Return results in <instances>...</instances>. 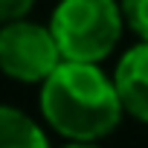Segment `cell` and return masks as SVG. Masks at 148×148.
I'll return each mask as SVG.
<instances>
[{
	"label": "cell",
	"mask_w": 148,
	"mask_h": 148,
	"mask_svg": "<svg viewBox=\"0 0 148 148\" xmlns=\"http://www.w3.org/2000/svg\"><path fill=\"white\" fill-rule=\"evenodd\" d=\"M64 61L49 26L26 18L0 26V70L23 84H44L49 73Z\"/></svg>",
	"instance_id": "cell-3"
},
{
	"label": "cell",
	"mask_w": 148,
	"mask_h": 148,
	"mask_svg": "<svg viewBox=\"0 0 148 148\" xmlns=\"http://www.w3.org/2000/svg\"><path fill=\"white\" fill-rule=\"evenodd\" d=\"M113 82L125 113L148 125V41L134 44L116 64Z\"/></svg>",
	"instance_id": "cell-4"
},
{
	"label": "cell",
	"mask_w": 148,
	"mask_h": 148,
	"mask_svg": "<svg viewBox=\"0 0 148 148\" xmlns=\"http://www.w3.org/2000/svg\"><path fill=\"white\" fill-rule=\"evenodd\" d=\"M49 29L67 61H105L125 29L119 0H58Z\"/></svg>",
	"instance_id": "cell-2"
},
{
	"label": "cell",
	"mask_w": 148,
	"mask_h": 148,
	"mask_svg": "<svg viewBox=\"0 0 148 148\" xmlns=\"http://www.w3.org/2000/svg\"><path fill=\"white\" fill-rule=\"evenodd\" d=\"M119 6L125 15V26L139 41H148V0H119Z\"/></svg>",
	"instance_id": "cell-6"
},
{
	"label": "cell",
	"mask_w": 148,
	"mask_h": 148,
	"mask_svg": "<svg viewBox=\"0 0 148 148\" xmlns=\"http://www.w3.org/2000/svg\"><path fill=\"white\" fill-rule=\"evenodd\" d=\"M0 148H49V139L29 113L0 105Z\"/></svg>",
	"instance_id": "cell-5"
},
{
	"label": "cell",
	"mask_w": 148,
	"mask_h": 148,
	"mask_svg": "<svg viewBox=\"0 0 148 148\" xmlns=\"http://www.w3.org/2000/svg\"><path fill=\"white\" fill-rule=\"evenodd\" d=\"M41 116L64 139L99 142L125 116L116 82L90 61H61L41 84Z\"/></svg>",
	"instance_id": "cell-1"
},
{
	"label": "cell",
	"mask_w": 148,
	"mask_h": 148,
	"mask_svg": "<svg viewBox=\"0 0 148 148\" xmlns=\"http://www.w3.org/2000/svg\"><path fill=\"white\" fill-rule=\"evenodd\" d=\"M61 148H99L96 142H87V139H70L67 145H61Z\"/></svg>",
	"instance_id": "cell-8"
},
{
	"label": "cell",
	"mask_w": 148,
	"mask_h": 148,
	"mask_svg": "<svg viewBox=\"0 0 148 148\" xmlns=\"http://www.w3.org/2000/svg\"><path fill=\"white\" fill-rule=\"evenodd\" d=\"M32 6H35V0H0V26L26 18Z\"/></svg>",
	"instance_id": "cell-7"
}]
</instances>
